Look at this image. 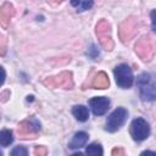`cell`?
I'll use <instances>...</instances> for the list:
<instances>
[{
  "mask_svg": "<svg viewBox=\"0 0 156 156\" xmlns=\"http://www.w3.org/2000/svg\"><path fill=\"white\" fill-rule=\"evenodd\" d=\"M89 105H90V108H91L94 115L101 116L108 110L110 100L105 96H98V98H93L89 101Z\"/></svg>",
  "mask_w": 156,
  "mask_h": 156,
  "instance_id": "cell-10",
  "label": "cell"
},
{
  "mask_svg": "<svg viewBox=\"0 0 156 156\" xmlns=\"http://www.w3.org/2000/svg\"><path fill=\"white\" fill-rule=\"evenodd\" d=\"M95 32H96V37H98L101 46L105 50L111 51L113 49V46H115V43L112 40V33H111L110 23L106 20H100L98 22V24H96Z\"/></svg>",
  "mask_w": 156,
  "mask_h": 156,
  "instance_id": "cell-2",
  "label": "cell"
},
{
  "mask_svg": "<svg viewBox=\"0 0 156 156\" xmlns=\"http://www.w3.org/2000/svg\"><path fill=\"white\" fill-rule=\"evenodd\" d=\"M119 38L123 43L130 41L138 32V21L135 17H128L119 24Z\"/></svg>",
  "mask_w": 156,
  "mask_h": 156,
  "instance_id": "cell-5",
  "label": "cell"
},
{
  "mask_svg": "<svg viewBox=\"0 0 156 156\" xmlns=\"http://www.w3.org/2000/svg\"><path fill=\"white\" fill-rule=\"evenodd\" d=\"M71 4L79 12L85 11V10H88V9H90L93 6V1H76V0H73V1H71Z\"/></svg>",
  "mask_w": 156,
  "mask_h": 156,
  "instance_id": "cell-17",
  "label": "cell"
},
{
  "mask_svg": "<svg viewBox=\"0 0 156 156\" xmlns=\"http://www.w3.org/2000/svg\"><path fill=\"white\" fill-rule=\"evenodd\" d=\"M130 134L134 140H145L150 134V127L143 118H135L130 124Z\"/></svg>",
  "mask_w": 156,
  "mask_h": 156,
  "instance_id": "cell-9",
  "label": "cell"
},
{
  "mask_svg": "<svg viewBox=\"0 0 156 156\" xmlns=\"http://www.w3.org/2000/svg\"><path fill=\"white\" fill-rule=\"evenodd\" d=\"M13 141V136H12V132L4 129L0 133V144L1 146H9L11 143Z\"/></svg>",
  "mask_w": 156,
  "mask_h": 156,
  "instance_id": "cell-15",
  "label": "cell"
},
{
  "mask_svg": "<svg viewBox=\"0 0 156 156\" xmlns=\"http://www.w3.org/2000/svg\"><path fill=\"white\" fill-rule=\"evenodd\" d=\"M44 84L48 88H63V89H72L73 88V78L72 73L63 71L56 76H51L44 79Z\"/></svg>",
  "mask_w": 156,
  "mask_h": 156,
  "instance_id": "cell-3",
  "label": "cell"
},
{
  "mask_svg": "<svg viewBox=\"0 0 156 156\" xmlns=\"http://www.w3.org/2000/svg\"><path fill=\"white\" fill-rule=\"evenodd\" d=\"M108 84H110V80L105 72H99L91 83L94 89H106L108 87Z\"/></svg>",
  "mask_w": 156,
  "mask_h": 156,
  "instance_id": "cell-12",
  "label": "cell"
},
{
  "mask_svg": "<svg viewBox=\"0 0 156 156\" xmlns=\"http://www.w3.org/2000/svg\"><path fill=\"white\" fill-rule=\"evenodd\" d=\"M134 50H135V54H136L143 61H145V62L151 61L152 57H154V54H155L154 44H152L151 39H150L147 35L141 37V38L135 43Z\"/></svg>",
  "mask_w": 156,
  "mask_h": 156,
  "instance_id": "cell-4",
  "label": "cell"
},
{
  "mask_svg": "<svg viewBox=\"0 0 156 156\" xmlns=\"http://www.w3.org/2000/svg\"><path fill=\"white\" fill-rule=\"evenodd\" d=\"M111 156H127V154H126V151H124L123 147H115L112 150Z\"/></svg>",
  "mask_w": 156,
  "mask_h": 156,
  "instance_id": "cell-20",
  "label": "cell"
},
{
  "mask_svg": "<svg viewBox=\"0 0 156 156\" xmlns=\"http://www.w3.org/2000/svg\"><path fill=\"white\" fill-rule=\"evenodd\" d=\"M1 72H2V82L1 83H4V80H5V69L1 67Z\"/></svg>",
  "mask_w": 156,
  "mask_h": 156,
  "instance_id": "cell-24",
  "label": "cell"
},
{
  "mask_svg": "<svg viewBox=\"0 0 156 156\" xmlns=\"http://www.w3.org/2000/svg\"><path fill=\"white\" fill-rule=\"evenodd\" d=\"M13 15H15V9H13L12 4L4 2L0 7V24L2 28H7Z\"/></svg>",
  "mask_w": 156,
  "mask_h": 156,
  "instance_id": "cell-11",
  "label": "cell"
},
{
  "mask_svg": "<svg viewBox=\"0 0 156 156\" xmlns=\"http://www.w3.org/2000/svg\"><path fill=\"white\" fill-rule=\"evenodd\" d=\"M72 113L74 115V117L80 121V122H85L88 118H89V111L85 106L83 105H76L73 108H72Z\"/></svg>",
  "mask_w": 156,
  "mask_h": 156,
  "instance_id": "cell-14",
  "label": "cell"
},
{
  "mask_svg": "<svg viewBox=\"0 0 156 156\" xmlns=\"http://www.w3.org/2000/svg\"><path fill=\"white\" fill-rule=\"evenodd\" d=\"M140 98L144 101H152L156 99V76L151 73H141L136 79Z\"/></svg>",
  "mask_w": 156,
  "mask_h": 156,
  "instance_id": "cell-1",
  "label": "cell"
},
{
  "mask_svg": "<svg viewBox=\"0 0 156 156\" xmlns=\"http://www.w3.org/2000/svg\"><path fill=\"white\" fill-rule=\"evenodd\" d=\"M140 156H156V152L155 151H150V150H146L144 152H141Z\"/></svg>",
  "mask_w": 156,
  "mask_h": 156,
  "instance_id": "cell-23",
  "label": "cell"
},
{
  "mask_svg": "<svg viewBox=\"0 0 156 156\" xmlns=\"http://www.w3.org/2000/svg\"><path fill=\"white\" fill-rule=\"evenodd\" d=\"M0 41H1V55H4L5 54V50H6V39H5V37L4 35H1V39H0Z\"/></svg>",
  "mask_w": 156,
  "mask_h": 156,
  "instance_id": "cell-22",
  "label": "cell"
},
{
  "mask_svg": "<svg viewBox=\"0 0 156 156\" xmlns=\"http://www.w3.org/2000/svg\"><path fill=\"white\" fill-rule=\"evenodd\" d=\"M88 156H102V147L99 143H93L87 147Z\"/></svg>",
  "mask_w": 156,
  "mask_h": 156,
  "instance_id": "cell-16",
  "label": "cell"
},
{
  "mask_svg": "<svg viewBox=\"0 0 156 156\" xmlns=\"http://www.w3.org/2000/svg\"><path fill=\"white\" fill-rule=\"evenodd\" d=\"M151 24H152V29L156 32V10L151 11Z\"/></svg>",
  "mask_w": 156,
  "mask_h": 156,
  "instance_id": "cell-21",
  "label": "cell"
},
{
  "mask_svg": "<svg viewBox=\"0 0 156 156\" xmlns=\"http://www.w3.org/2000/svg\"><path fill=\"white\" fill-rule=\"evenodd\" d=\"M34 156H48V149L45 146H37L34 150Z\"/></svg>",
  "mask_w": 156,
  "mask_h": 156,
  "instance_id": "cell-19",
  "label": "cell"
},
{
  "mask_svg": "<svg viewBox=\"0 0 156 156\" xmlns=\"http://www.w3.org/2000/svg\"><path fill=\"white\" fill-rule=\"evenodd\" d=\"M127 116H128V112H127L126 108H123V107L116 108L108 116V118L106 121V130H108V132H116L124 123V121L127 119Z\"/></svg>",
  "mask_w": 156,
  "mask_h": 156,
  "instance_id": "cell-8",
  "label": "cell"
},
{
  "mask_svg": "<svg viewBox=\"0 0 156 156\" xmlns=\"http://www.w3.org/2000/svg\"><path fill=\"white\" fill-rule=\"evenodd\" d=\"M88 141V134L85 132H78L74 134L73 139L69 143V147L71 149H78L82 147L83 145H85V143Z\"/></svg>",
  "mask_w": 156,
  "mask_h": 156,
  "instance_id": "cell-13",
  "label": "cell"
},
{
  "mask_svg": "<svg viewBox=\"0 0 156 156\" xmlns=\"http://www.w3.org/2000/svg\"><path fill=\"white\" fill-rule=\"evenodd\" d=\"M72 156H84V155H83L82 152H77V154H73Z\"/></svg>",
  "mask_w": 156,
  "mask_h": 156,
  "instance_id": "cell-25",
  "label": "cell"
},
{
  "mask_svg": "<svg viewBox=\"0 0 156 156\" xmlns=\"http://www.w3.org/2000/svg\"><path fill=\"white\" fill-rule=\"evenodd\" d=\"M115 78L117 85L121 88H129L133 84V73L128 65L122 63L115 68Z\"/></svg>",
  "mask_w": 156,
  "mask_h": 156,
  "instance_id": "cell-7",
  "label": "cell"
},
{
  "mask_svg": "<svg viewBox=\"0 0 156 156\" xmlns=\"http://www.w3.org/2000/svg\"><path fill=\"white\" fill-rule=\"evenodd\" d=\"M40 130V123L35 119H26L18 124L17 132L22 139H34Z\"/></svg>",
  "mask_w": 156,
  "mask_h": 156,
  "instance_id": "cell-6",
  "label": "cell"
},
{
  "mask_svg": "<svg viewBox=\"0 0 156 156\" xmlns=\"http://www.w3.org/2000/svg\"><path fill=\"white\" fill-rule=\"evenodd\" d=\"M11 156H28V151L24 146H16L12 150Z\"/></svg>",
  "mask_w": 156,
  "mask_h": 156,
  "instance_id": "cell-18",
  "label": "cell"
}]
</instances>
